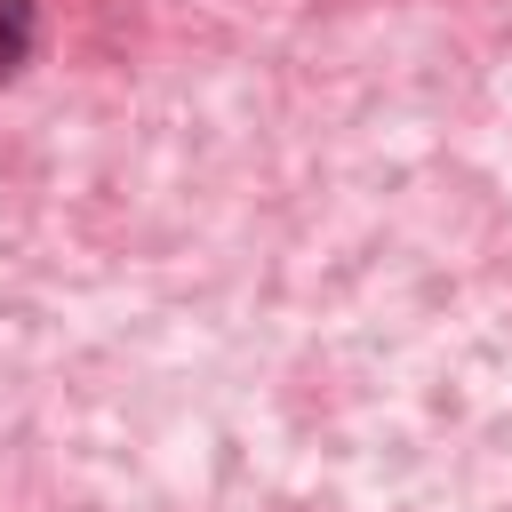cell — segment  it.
Returning <instances> with one entry per match:
<instances>
[{
	"label": "cell",
	"mask_w": 512,
	"mask_h": 512,
	"mask_svg": "<svg viewBox=\"0 0 512 512\" xmlns=\"http://www.w3.org/2000/svg\"><path fill=\"white\" fill-rule=\"evenodd\" d=\"M32 48V0H0V72H16Z\"/></svg>",
	"instance_id": "1"
}]
</instances>
